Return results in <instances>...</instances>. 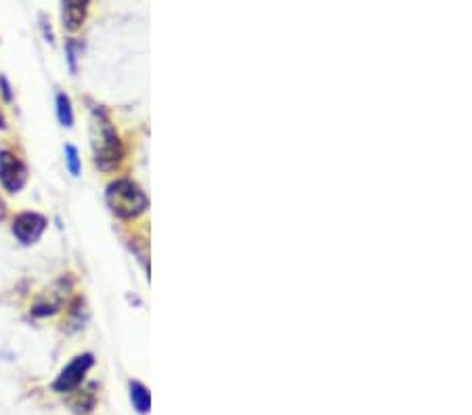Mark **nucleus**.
Returning a JSON list of instances; mask_svg holds the SVG:
<instances>
[{"label": "nucleus", "mask_w": 472, "mask_h": 415, "mask_svg": "<svg viewBox=\"0 0 472 415\" xmlns=\"http://www.w3.org/2000/svg\"><path fill=\"white\" fill-rule=\"evenodd\" d=\"M93 151H95V164L101 170H113L122 162V143L116 135V128L111 126L109 117L101 110H95L93 113Z\"/></svg>", "instance_id": "1"}, {"label": "nucleus", "mask_w": 472, "mask_h": 415, "mask_svg": "<svg viewBox=\"0 0 472 415\" xmlns=\"http://www.w3.org/2000/svg\"><path fill=\"white\" fill-rule=\"evenodd\" d=\"M106 199H108L111 212L118 219H124V221H133V219L141 216L149 206L147 195L141 191V187L137 183L128 181V179L113 181L108 187Z\"/></svg>", "instance_id": "2"}, {"label": "nucleus", "mask_w": 472, "mask_h": 415, "mask_svg": "<svg viewBox=\"0 0 472 415\" xmlns=\"http://www.w3.org/2000/svg\"><path fill=\"white\" fill-rule=\"evenodd\" d=\"M28 183L26 164L11 151H0V185L9 193H19Z\"/></svg>", "instance_id": "3"}, {"label": "nucleus", "mask_w": 472, "mask_h": 415, "mask_svg": "<svg viewBox=\"0 0 472 415\" xmlns=\"http://www.w3.org/2000/svg\"><path fill=\"white\" fill-rule=\"evenodd\" d=\"M93 354H78V357H73V361L57 376L55 379V384H53V388H55V392H61V394H66V392H72L76 390L80 384H82V379L86 376V372L93 367Z\"/></svg>", "instance_id": "4"}, {"label": "nucleus", "mask_w": 472, "mask_h": 415, "mask_svg": "<svg viewBox=\"0 0 472 415\" xmlns=\"http://www.w3.org/2000/svg\"><path fill=\"white\" fill-rule=\"evenodd\" d=\"M44 228H46V219L42 214H38V212H21V214H17L15 221H13V226H11L13 235L21 243H26V246L36 243L38 239L42 237Z\"/></svg>", "instance_id": "5"}, {"label": "nucleus", "mask_w": 472, "mask_h": 415, "mask_svg": "<svg viewBox=\"0 0 472 415\" xmlns=\"http://www.w3.org/2000/svg\"><path fill=\"white\" fill-rule=\"evenodd\" d=\"M91 0H63V26L66 30L76 32L82 28Z\"/></svg>", "instance_id": "6"}, {"label": "nucleus", "mask_w": 472, "mask_h": 415, "mask_svg": "<svg viewBox=\"0 0 472 415\" xmlns=\"http://www.w3.org/2000/svg\"><path fill=\"white\" fill-rule=\"evenodd\" d=\"M130 401H133V405H135V409H137L139 414H147L149 407H151L149 392H147L145 386L139 384V382H133V384H130Z\"/></svg>", "instance_id": "7"}, {"label": "nucleus", "mask_w": 472, "mask_h": 415, "mask_svg": "<svg viewBox=\"0 0 472 415\" xmlns=\"http://www.w3.org/2000/svg\"><path fill=\"white\" fill-rule=\"evenodd\" d=\"M57 115H59L61 126L70 128V126L73 124L72 101H70V97H68V95H63V93H59V95H57Z\"/></svg>", "instance_id": "8"}, {"label": "nucleus", "mask_w": 472, "mask_h": 415, "mask_svg": "<svg viewBox=\"0 0 472 415\" xmlns=\"http://www.w3.org/2000/svg\"><path fill=\"white\" fill-rule=\"evenodd\" d=\"M66 162H68L70 172H72L73 177H78L80 174V155H78V149L73 145L66 147Z\"/></svg>", "instance_id": "9"}, {"label": "nucleus", "mask_w": 472, "mask_h": 415, "mask_svg": "<svg viewBox=\"0 0 472 415\" xmlns=\"http://www.w3.org/2000/svg\"><path fill=\"white\" fill-rule=\"evenodd\" d=\"M66 51H68V61H70V68L72 72H76V61H78V51H80V44L76 40H70L66 44Z\"/></svg>", "instance_id": "10"}, {"label": "nucleus", "mask_w": 472, "mask_h": 415, "mask_svg": "<svg viewBox=\"0 0 472 415\" xmlns=\"http://www.w3.org/2000/svg\"><path fill=\"white\" fill-rule=\"evenodd\" d=\"M0 93H2V97H4V101H11V99H13L11 86H9V82H6L4 75H0Z\"/></svg>", "instance_id": "11"}, {"label": "nucleus", "mask_w": 472, "mask_h": 415, "mask_svg": "<svg viewBox=\"0 0 472 415\" xmlns=\"http://www.w3.org/2000/svg\"><path fill=\"white\" fill-rule=\"evenodd\" d=\"M6 128V120H4V115L0 112V130H4Z\"/></svg>", "instance_id": "12"}]
</instances>
